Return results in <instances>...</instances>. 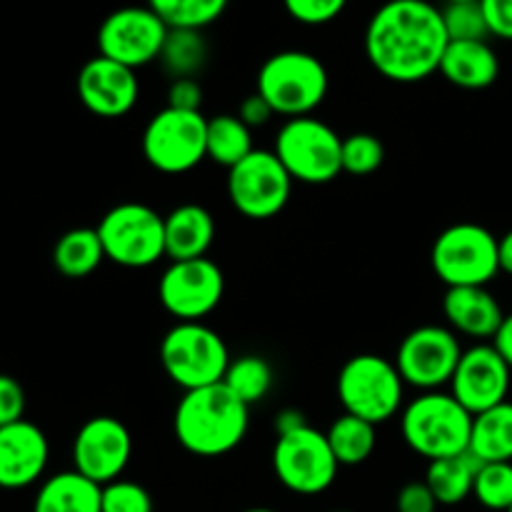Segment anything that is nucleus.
I'll use <instances>...</instances> for the list:
<instances>
[{"instance_id":"nucleus-40","label":"nucleus","mask_w":512,"mask_h":512,"mask_svg":"<svg viewBox=\"0 0 512 512\" xmlns=\"http://www.w3.org/2000/svg\"><path fill=\"white\" fill-rule=\"evenodd\" d=\"M203 88L195 78H175L168 88V108L175 110H200Z\"/></svg>"},{"instance_id":"nucleus-8","label":"nucleus","mask_w":512,"mask_h":512,"mask_svg":"<svg viewBox=\"0 0 512 512\" xmlns=\"http://www.w3.org/2000/svg\"><path fill=\"white\" fill-rule=\"evenodd\" d=\"M105 260L120 268H150L165 255V218L145 203H120L98 223Z\"/></svg>"},{"instance_id":"nucleus-6","label":"nucleus","mask_w":512,"mask_h":512,"mask_svg":"<svg viewBox=\"0 0 512 512\" xmlns=\"http://www.w3.org/2000/svg\"><path fill=\"white\" fill-rule=\"evenodd\" d=\"M273 153L293 183L325 185L343 173V138L313 115L285 120L275 135Z\"/></svg>"},{"instance_id":"nucleus-13","label":"nucleus","mask_w":512,"mask_h":512,"mask_svg":"<svg viewBox=\"0 0 512 512\" xmlns=\"http://www.w3.org/2000/svg\"><path fill=\"white\" fill-rule=\"evenodd\" d=\"M225 293V275L210 258L173 260L158 280L160 305L178 323H203L220 305Z\"/></svg>"},{"instance_id":"nucleus-26","label":"nucleus","mask_w":512,"mask_h":512,"mask_svg":"<svg viewBox=\"0 0 512 512\" xmlns=\"http://www.w3.org/2000/svg\"><path fill=\"white\" fill-rule=\"evenodd\" d=\"M105 260L103 243L95 228H73L58 238L53 248V265L60 275L80 280L93 275Z\"/></svg>"},{"instance_id":"nucleus-27","label":"nucleus","mask_w":512,"mask_h":512,"mask_svg":"<svg viewBox=\"0 0 512 512\" xmlns=\"http://www.w3.org/2000/svg\"><path fill=\"white\" fill-rule=\"evenodd\" d=\"M205 150H208V160H213L215 165H223L228 170L235 168L255 150L253 128H248L233 113H220L215 118H208Z\"/></svg>"},{"instance_id":"nucleus-48","label":"nucleus","mask_w":512,"mask_h":512,"mask_svg":"<svg viewBox=\"0 0 512 512\" xmlns=\"http://www.w3.org/2000/svg\"><path fill=\"white\" fill-rule=\"evenodd\" d=\"M338 512H343V510H338Z\"/></svg>"},{"instance_id":"nucleus-10","label":"nucleus","mask_w":512,"mask_h":512,"mask_svg":"<svg viewBox=\"0 0 512 512\" xmlns=\"http://www.w3.org/2000/svg\"><path fill=\"white\" fill-rule=\"evenodd\" d=\"M208 118L200 110H175L165 105L143 130V155L150 168L165 175H183L205 158Z\"/></svg>"},{"instance_id":"nucleus-38","label":"nucleus","mask_w":512,"mask_h":512,"mask_svg":"<svg viewBox=\"0 0 512 512\" xmlns=\"http://www.w3.org/2000/svg\"><path fill=\"white\" fill-rule=\"evenodd\" d=\"M398 512H435L438 510V500H435L433 490L428 488L425 480H413V483L403 485L398 493Z\"/></svg>"},{"instance_id":"nucleus-1","label":"nucleus","mask_w":512,"mask_h":512,"mask_svg":"<svg viewBox=\"0 0 512 512\" xmlns=\"http://www.w3.org/2000/svg\"><path fill=\"white\" fill-rule=\"evenodd\" d=\"M448 43L443 13L430 0H388L365 28L368 63L393 83H420L438 73Z\"/></svg>"},{"instance_id":"nucleus-33","label":"nucleus","mask_w":512,"mask_h":512,"mask_svg":"<svg viewBox=\"0 0 512 512\" xmlns=\"http://www.w3.org/2000/svg\"><path fill=\"white\" fill-rule=\"evenodd\" d=\"M385 148L378 135L353 133L343 138V173L365 178L383 165Z\"/></svg>"},{"instance_id":"nucleus-45","label":"nucleus","mask_w":512,"mask_h":512,"mask_svg":"<svg viewBox=\"0 0 512 512\" xmlns=\"http://www.w3.org/2000/svg\"><path fill=\"white\" fill-rule=\"evenodd\" d=\"M245 512H275V510H270V508H250V510H245Z\"/></svg>"},{"instance_id":"nucleus-11","label":"nucleus","mask_w":512,"mask_h":512,"mask_svg":"<svg viewBox=\"0 0 512 512\" xmlns=\"http://www.w3.org/2000/svg\"><path fill=\"white\" fill-rule=\"evenodd\" d=\"M338 460L330 450L328 435L313 425L278 435L273 448L275 478L295 495H320L338 478Z\"/></svg>"},{"instance_id":"nucleus-21","label":"nucleus","mask_w":512,"mask_h":512,"mask_svg":"<svg viewBox=\"0 0 512 512\" xmlns=\"http://www.w3.org/2000/svg\"><path fill=\"white\" fill-rule=\"evenodd\" d=\"M438 73L455 88L485 90L498 80L500 60L488 40H450Z\"/></svg>"},{"instance_id":"nucleus-14","label":"nucleus","mask_w":512,"mask_h":512,"mask_svg":"<svg viewBox=\"0 0 512 512\" xmlns=\"http://www.w3.org/2000/svg\"><path fill=\"white\" fill-rule=\"evenodd\" d=\"M463 358L458 335L443 325H420L410 330L398 345L395 368L410 388L433 393L450 385L455 368Z\"/></svg>"},{"instance_id":"nucleus-24","label":"nucleus","mask_w":512,"mask_h":512,"mask_svg":"<svg viewBox=\"0 0 512 512\" xmlns=\"http://www.w3.org/2000/svg\"><path fill=\"white\" fill-rule=\"evenodd\" d=\"M468 450L480 460V463H512V403L510 400L485 410V413L475 415Z\"/></svg>"},{"instance_id":"nucleus-46","label":"nucleus","mask_w":512,"mask_h":512,"mask_svg":"<svg viewBox=\"0 0 512 512\" xmlns=\"http://www.w3.org/2000/svg\"><path fill=\"white\" fill-rule=\"evenodd\" d=\"M443 3H465V0H443Z\"/></svg>"},{"instance_id":"nucleus-15","label":"nucleus","mask_w":512,"mask_h":512,"mask_svg":"<svg viewBox=\"0 0 512 512\" xmlns=\"http://www.w3.org/2000/svg\"><path fill=\"white\" fill-rule=\"evenodd\" d=\"M170 28L148 5H125L113 10L98 28V55L128 68L160 60Z\"/></svg>"},{"instance_id":"nucleus-29","label":"nucleus","mask_w":512,"mask_h":512,"mask_svg":"<svg viewBox=\"0 0 512 512\" xmlns=\"http://www.w3.org/2000/svg\"><path fill=\"white\" fill-rule=\"evenodd\" d=\"M165 70L175 78H195L208 60V43L200 30L170 28L160 53Z\"/></svg>"},{"instance_id":"nucleus-19","label":"nucleus","mask_w":512,"mask_h":512,"mask_svg":"<svg viewBox=\"0 0 512 512\" xmlns=\"http://www.w3.org/2000/svg\"><path fill=\"white\" fill-rule=\"evenodd\" d=\"M50 445L43 430L30 420L0 428V488L23 490L38 483L48 468Z\"/></svg>"},{"instance_id":"nucleus-44","label":"nucleus","mask_w":512,"mask_h":512,"mask_svg":"<svg viewBox=\"0 0 512 512\" xmlns=\"http://www.w3.org/2000/svg\"><path fill=\"white\" fill-rule=\"evenodd\" d=\"M498 258H500V273L512 275V230L498 238Z\"/></svg>"},{"instance_id":"nucleus-25","label":"nucleus","mask_w":512,"mask_h":512,"mask_svg":"<svg viewBox=\"0 0 512 512\" xmlns=\"http://www.w3.org/2000/svg\"><path fill=\"white\" fill-rule=\"evenodd\" d=\"M480 460L473 453H460L453 458H440L428 465L425 483L433 490L438 505H458L473 495L475 475L480 470Z\"/></svg>"},{"instance_id":"nucleus-41","label":"nucleus","mask_w":512,"mask_h":512,"mask_svg":"<svg viewBox=\"0 0 512 512\" xmlns=\"http://www.w3.org/2000/svg\"><path fill=\"white\" fill-rule=\"evenodd\" d=\"M235 115H238V118L243 120L248 128H263V125L268 123L270 118H273L275 110L270 108V103L263 98V95L253 93V95H248L243 103H240L238 113H235Z\"/></svg>"},{"instance_id":"nucleus-23","label":"nucleus","mask_w":512,"mask_h":512,"mask_svg":"<svg viewBox=\"0 0 512 512\" xmlns=\"http://www.w3.org/2000/svg\"><path fill=\"white\" fill-rule=\"evenodd\" d=\"M103 485L93 483L78 470L50 475L35 495L33 512H103Z\"/></svg>"},{"instance_id":"nucleus-32","label":"nucleus","mask_w":512,"mask_h":512,"mask_svg":"<svg viewBox=\"0 0 512 512\" xmlns=\"http://www.w3.org/2000/svg\"><path fill=\"white\" fill-rule=\"evenodd\" d=\"M473 495L483 508L508 512L512 508V463H483L475 475Z\"/></svg>"},{"instance_id":"nucleus-22","label":"nucleus","mask_w":512,"mask_h":512,"mask_svg":"<svg viewBox=\"0 0 512 512\" xmlns=\"http://www.w3.org/2000/svg\"><path fill=\"white\" fill-rule=\"evenodd\" d=\"M215 240V220L208 208L183 203L165 215V255L173 260L208 258Z\"/></svg>"},{"instance_id":"nucleus-17","label":"nucleus","mask_w":512,"mask_h":512,"mask_svg":"<svg viewBox=\"0 0 512 512\" xmlns=\"http://www.w3.org/2000/svg\"><path fill=\"white\" fill-rule=\"evenodd\" d=\"M512 368L493 343H478L463 350L450 393L468 413L478 415L505 403L510 393Z\"/></svg>"},{"instance_id":"nucleus-4","label":"nucleus","mask_w":512,"mask_h":512,"mask_svg":"<svg viewBox=\"0 0 512 512\" xmlns=\"http://www.w3.org/2000/svg\"><path fill=\"white\" fill-rule=\"evenodd\" d=\"M255 85V93L268 100L275 115L290 120L310 115L323 105L330 78L318 55L305 50H280L260 65Z\"/></svg>"},{"instance_id":"nucleus-39","label":"nucleus","mask_w":512,"mask_h":512,"mask_svg":"<svg viewBox=\"0 0 512 512\" xmlns=\"http://www.w3.org/2000/svg\"><path fill=\"white\" fill-rule=\"evenodd\" d=\"M490 35L512 40V0H480Z\"/></svg>"},{"instance_id":"nucleus-36","label":"nucleus","mask_w":512,"mask_h":512,"mask_svg":"<svg viewBox=\"0 0 512 512\" xmlns=\"http://www.w3.org/2000/svg\"><path fill=\"white\" fill-rule=\"evenodd\" d=\"M285 10L293 20L303 25L333 23L345 10L348 0H283Z\"/></svg>"},{"instance_id":"nucleus-42","label":"nucleus","mask_w":512,"mask_h":512,"mask_svg":"<svg viewBox=\"0 0 512 512\" xmlns=\"http://www.w3.org/2000/svg\"><path fill=\"white\" fill-rule=\"evenodd\" d=\"M303 425H308V420H305V415L300 413V410L285 408V410H280L278 415H275L273 428H275V433H278V435H285V433H293V430L303 428Z\"/></svg>"},{"instance_id":"nucleus-20","label":"nucleus","mask_w":512,"mask_h":512,"mask_svg":"<svg viewBox=\"0 0 512 512\" xmlns=\"http://www.w3.org/2000/svg\"><path fill=\"white\" fill-rule=\"evenodd\" d=\"M443 313L455 335L475 340H493L505 320L498 298L485 285L448 288L443 298Z\"/></svg>"},{"instance_id":"nucleus-5","label":"nucleus","mask_w":512,"mask_h":512,"mask_svg":"<svg viewBox=\"0 0 512 512\" xmlns=\"http://www.w3.org/2000/svg\"><path fill=\"white\" fill-rule=\"evenodd\" d=\"M338 400L343 410L355 418L380 425L403 410L405 383L395 360L363 353L350 358L338 373Z\"/></svg>"},{"instance_id":"nucleus-3","label":"nucleus","mask_w":512,"mask_h":512,"mask_svg":"<svg viewBox=\"0 0 512 512\" xmlns=\"http://www.w3.org/2000/svg\"><path fill=\"white\" fill-rule=\"evenodd\" d=\"M473 413L463 408L453 393H420L400 413V433L405 445L428 463L468 453L473 433Z\"/></svg>"},{"instance_id":"nucleus-7","label":"nucleus","mask_w":512,"mask_h":512,"mask_svg":"<svg viewBox=\"0 0 512 512\" xmlns=\"http://www.w3.org/2000/svg\"><path fill=\"white\" fill-rule=\"evenodd\" d=\"M160 365L188 393L223 383L230 353L220 333L205 323H175L160 340Z\"/></svg>"},{"instance_id":"nucleus-16","label":"nucleus","mask_w":512,"mask_h":512,"mask_svg":"<svg viewBox=\"0 0 512 512\" xmlns=\"http://www.w3.org/2000/svg\"><path fill=\"white\" fill-rule=\"evenodd\" d=\"M133 458V435L123 420L95 415L85 420L73 440V470L98 485L118 480Z\"/></svg>"},{"instance_id":"nucleus-28","label":"nucleus","mask_w":512,"mask_h":512,"mask_svg":"<svg viewBox=\"0 0 512 512\" xmlns=\"http://www.w3.org/2000/svg\"><path fill=\"white\" fill-rule=\"evenodd\" d=\"M325 435H328L330 450H333L338 465H348V468L363 465L375 453V445H378L375 425L348 413L340 415Z\"/></svg>"},{"instance_id":"nucleus-35","label":"nucleus","mask_w":512,"mask_h":512,"mask_svg":"<svg viewBox=\"0 0 512 512\" xmlns=\"http://www.w3.org/2000/svg\"><path fill=\"white\" fill-rule=\"evenodd\" d=\"M103 512H153V498L148 490L133 480H113L103 485V498H100Z\"/></svg>"},{"instance_id":"nucleus-2","label":"nucleus","mask_w":512,"mask_h":512,"mask_svg":"<svg viewBox=\"0 0 512 512\" xmlns=\"http://www.w3.org/2000/svg\"><path fill=\"white\" fill-rule=\"evenodd\" d=\"M250 408L223 383L188 390L173 415L175 440L198 458H220L248 435Z\"/></svg>"},{"instance_id":"nucleus-47","label":"nucleus","mask_w":512,"mask_h":512,"mask_svg":"<svg viewBox=\"0 0 512 512\" xmlns=\"http://www.w3.org/2000/svg\"><path fill=\"white\" fill-rule=\"evenodd\" d=\"M508 512H512V508H510V510H508Z\"/></svg>"},{"instance_id":"nucleus-12","label":"nucleus","mask_w":512,"mask_h":512,"mask_svg":"<svg viewBox=\"0 0 512 512\" xmlns=\"http://www.w3.org/2000/svg\"><path fill=\"white\" fill-rule=\"evenodd\" d=\"M293 178L273 150H253L228 170V198L250 220L275 218L288 205Z\"/></svg>"},{"instance_id":"nucleus-43","label":"nucleus","mask_w":512,"mask_h":512,"mask_svg":"<svg viewBox=\"0 0 512 512\" xmlns=\"http://www.w3.org/2000/svg\"><path fill=\"white\" fill-rule=\"evenodd\" d=\"M493 345L498 348V353L503 355L505 363H508L512 368V313L505 315V320H503V325H500L498 335L493 338Z\"/></svg>"},{"instance_id":"nucleus-18","label":"nucleus","mask_w":512,"mask_h":512,"mask_svg":"<svg viewBox=\"0 0 512 512\" xmlns=\"http://www.w3.org/2000/svg\"><path fill=\"white\" fill-rule=\"evenodd\" d=\"M75 88H78V98L85 110L108 120L128 115L140 95L135 70L103 58V55H95L80 68Z\"/></svg>"},{"instance_id":"nucleus-9","label":"nucleus","mask_w":512,"mask_h":512,"mask_svg":"<svg viewBox=\"0 0 512 512\" xmlns=\"http://www.w3.org/2000/svg\"><path fill=\"white\" fill-rule=\"evenodd\" d=\"M430 263L448 288L488 285L500 273L498 238L480 223H455L435 238Z\"/></svg>"},{"instance_id":"nucleus-31","label":"nucleus","mask_w":512,"mask_h":512,"mask_svg":"<svg viewBox=\"0 0 512 512\" xmlns=\"http://www.w3.org/2000/svg\"><path fill=\"white\" fill-rule=\"evenodd\" d=\"M230 0H145L168 28L203 30L225 13Z\"/></svg>"},{"instance_id":"nucleus-37","label":"nucleus","mask_w":512,"mask_h":512,"mask_svg":"<svg viewBox=\"0 0 512 512\" xmlns=\"http://www.w3.org/2000/svg\"><path fill=\"white\" fill-rule=\"evenodd\" d=\"M25 415V390L10 375L0 373V428L23 420Z\"/></svg>"},{"instance_id":"nucleus-34","label":"nucleus","mask_w":512,"mask_h":512,"mask_svg":"<svg viewBox=\"0 0 512 512\" xmlns=\"http://www.w3.org/2000/svg\"><path fill=\"white\" fill-rule=\"evenodd\" d=\"M443 13L445 30L450 40H488L490 30L485 23L480 0H465V3H445Z\"/></svg>"},{"instance_id":"nucleus-30","label":"nucleus","mask_w":512,"mask_h":512,"mask_svg":"<svg viewBox=\"0 0 512 512\" xmlns=\"http://www.w3.org/2000/svg\"><path fill=\"white\" fill-rule=\"evenodd\" d=\"M273 378L275 375L268 360L260 355H240L238 360H230L223 385L250 408L270 393Z\"/></svg>"}]
</instances>
